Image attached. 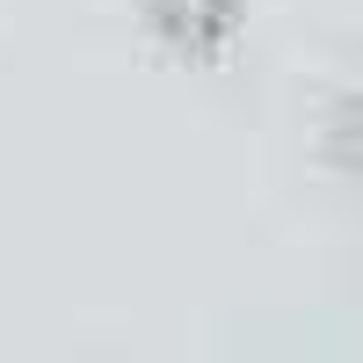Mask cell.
Here are the masks:
<instances>
[{"mask_svg":"<svg viewBox=\"0 0 363 363\" xmlns=\"http://www.w3.org/2000/svg\"><path fill=\"white\" fill-rule=\"evenodd\" d=\"M138 8L167 51H189V58L225 51L233 29H240V0H138Z\"/></svg>","mask_w":363,"mask_h":363,"instance_id":"6da1fadb","label":"cell"},{"mask_svg":"<svg viewBox=\"0 0 363 363\" xmlns=\"http://www.w3.org/2000/svg\"><path fill=\"white\" fill-rule=\"evenodd\" d=\"M335 153H342V167H356L363 174V80L342 95V109H335Z\"/></svg>","mask_w":363,"mask_h":363,"instance_id":"7a4b0ae2","label":"cell"}]
</instances>
